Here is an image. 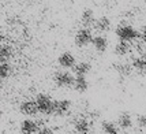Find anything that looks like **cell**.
Wrapping results in <instances>:
<instances>
[{
    "label": "cell",
    "instance_id": "cell-24",
    "mask_svg": "<svg viewBox=\"0 0 146 134\" xmlns=\"http://www.w3.org/2000/svg\"><path fill=\"white\" fill-rule=\"evenodd\" d=\"M139 36H141V38L143 40V41H146V25L141 29V33H139Z\"/></svg>",
    "mask_w": 146,
    "mask_h": 134
},
{
    "label": "cell",
    "instance_id": "cell-11",
    "mask_svg": "<svg viewBox=\"0 0 146 134\" xmlns=\"http://www.w3.org/2000/svg\"><path fill=\"white\" fill-rule=\"evenodd\" d=\"M92 44H93V47H94V49L97 52H105L107 48H108V40L104 36H96L93 38Z\"/></svg>",
    "mask_w": 146,
    "mask_h": 134
},
{
    "label": "cell",
    "instance_id": "cell-19",
    "mask_svg": "<svg viewBox=\"0 0 146 134\" xmlns=\"http://www.w3.org/2000/svg\"><path fill=\"white\" fill-rule=\"evenodd\" d=\"M101 129L104 134H117V126L115 125L113 122H108V121L101 122Z\"/></svg>",
    "mask_w": 146,
    "mask_h": 134
},
{
    "label": "cell",
    "instance_id": "cell-2",
    "mask_svg": "<svg viewBox=\"0 0 146 134\" xmlns=\"http://www.w3.org/2000/svg\"><path fill=\"white\" fill-rule=\"evenodd\" d=\"M36 103H37L38 111L41 114L45 115H51L53 114V100L48 95H44V93H40V95L36 97Z\"/></svg>",
    "mask_w": 146,
    "mask_h": 134
},
{
    "label": "cell",
    "instance_id": "cell-4",
    "mask_svg": "<svg viewBox=\"0 0 146 134\" xmlns=\"http://www.w3.org/2000/svg\"><path fill=\"white\" fill-rule=\"evenodd\" d=\"M55 82L60 88H68V86H74L75 78L67 71H59L55 74Z\"/></svg>",
    "mask_w": 146,
    "mask_h": 134
},
{
    "label": "cell",
    "instance_id": "cell-23",
    "mask_svg": "<svg viewBox=\"0 0 146 134\" xmlns=\"http://www.w3.org/2000/svg\"><path fill=\"white\" fill-rule=\"evenodd\" d=\"M37 134H55V133L52 131L51 129L42 127V129H40V130H38V133H37Z\"/></svg>",
    "mask_w": 146,
    "mask_h": 134
},
{
    "label": "cell",
    "instance_id": "cell-10",
    "mask_svg": "<svg viewBox=\"0 0 146 134\" xmlns=\"http://www.w3.org/2000/svg\"><path fill=\"white\" fill-rule=\"evenodd\" d=\"M111 26H112V22L108 17H100V18L96 21V25H94V29L97 32H101V33H105V32H109L111 30Z\"/></svg>",
    "mask_w": 146,
    "mask_h": 134
},
{
    "label": "cell",
    "instance_id": "cell-22",
    "mask_svg": "<svg viewBox=\"0 0 146 134\" xmlns=\"http://www.w3.org/2000/svg\"><path fill=\"white\" fill-rule=\"evenodd\" d=\"M137 125L141 129H146V115H138L137 116Z\"/></svg>",
    "mask_w": 146,
    "mask_h": 134
},
{
    "label": "cell",
    "instance_id": "cell-14",
    "mask_svg": "<svg viewBox=\"0 0 146 134\" xmlns=\"http://www.w3.org/2000/svg\"><path fill=\"white\" fill-rule=\"evenodd\" d=\"M74 88H75V90H76V92H79V93L86 92V90H88V88H89V82H88L86 77L76 75L75 77V82H74Z\"/></svg>",
    "mask_w": 146,
    "mask_h": 134
},
{
    "label": "cell",
    "instance_id": "cell-18",
    "mask_svg": "<svg viewBox=\"0 0 146 134\" xmlns=\"http://www.w3.org/2000/svg\"><path fill=\"white\" fill-rule=\"evenodd\" d=\"M11 56H13V47H11V45H7V44H3L1 48H0V59H1V63H3V62H7Z\"/></svg>",
    "mask_w": 146,
    "mask_h": 134
},
{
    "label": "cell",
    "instance_id": "cell-5",
    "mask_svg": "<svg viewBox=\"0 0 146 134\" xmlns=\"http://www.w3.org/2000/svg\"><path fill=\"white\" fill-rule=\"evenodd\" d=\"M40 130V125L34 119H25L21 123V133L22 134H37Z\"/></svg>",
    "mask_w": 146,
    "mask_h": 134
},
{
    "label": "cell",
    "instance_id": "cell-9",
    "mask_svg": "<svg viewBox=\"0 0 146 134\" xmlns=\"http://www.w3.org/2000/svg\"><path fill=\"white\" fill-rule=\"evenodd\" d=\"M96 15L93 13V10L90 8H86L82 11V15H81V23H82L83 27H90V26L96 25Z\"/></svg>",
    "mask_w": 146,
    "mask_h": 134
},
{
    "label": "cell",
    "instance_id": "cell-25",
    "mask_svg": "<svg viewBox=\"0 0 146 134\" xmlns=\"http://www.w3.org/2000/svg\"><path fill=\"white\" fill-rule=\"evenodd\" d=\"M145 51H146V45H145Z\"/></svg>",
    "mask_w": 146,
    "mask_h": 134
},
{
    "label": "cell",
    "instance_id": "cell-13",
    "mask_svg": "<svg viewBox=\"0 0 146 134\" xmlns=\"http://www.w3.org/2000/svg\"><path fill=\"white\" fill-rule=\"evenodd\" d=\"M117 123H119V127L123 130H127L133 126V119H131V115L128 112H121L117 118Z\"/></svg>",
    "mask_w": 146,
    "mask_h": 134
},
{
    "label": "cell",
    "instance_id": "cell-7",
    "mask_svg": "<svg viewBox=\"0 0 146 134\" xmlns=\"http://www.w3.org/2000/svg\"><path fill=\"white\" fill-rule=\"evenodd\" d=\"M57 62L59 64L63 67V69H74L75 67V57L72 53L70 52H63L60 56L57 57Z\"/></svg>",
    "mask_w": 146,
    "mask_h": 134
},
{
    "label": "cell",
    "instance_id": "cell-6",
    "mask_svg": "<svg viewBox=\"0 0 146 134\" xmlns=\"http://www.w3.org/2000/svg\"><path fill=\"white\" fill-rule=\"evenodd\" d=\"M21 111L26 116H36L40 112L36 100H25L21 103Z\"/></svg>",
    "mask_w": 146,
    "mask_h": 134
},
{
    "label": "cell",
    "instance_id": "cell-26",
    "mask_svg": "<svg viewBox=\"0 0 146 134\" xmlns=\"http://www.w3.org/2000/svg\"><path fill=\"white\" fill-rule=\"evenodd\" d=\"M145 134H146V133H145Z\"/></svg>",
    "mask_w": 146,
    "mask_h": 134
},
{
    "label": "cell",
    "instance_id": "cell-8",
    "mask_svg": "<svg viewBox=\"0 0 146 134\" xmlns=\"http://www.w3.org/2000/svg\"><path fill=\"white\" fill-rule=\"evenodd\" d=\"M71 108V101L70 100H55L53 103V114L56 115H64L67 114Z\"/></svg>",
    "mask_w": 146,
    "mask_h": 134
},
{
    "label": "cell",
    "instance_id": "cell-3",
    "mask_svg": "<svg viewBox=\"0 0 146 134\" xmlns=\"http://www.w3.org/2000/svg\"><path fill=\"white\" fill-rule=\"evenodd\" d=\"M93 34H92V30H90L89 27H82V29H79L75 34V44L78 47H86V45H89L93 43Z\"/></svg>",
    "mask_w": 146,
    "mask_h": 134
},
{
    "label": "cell",
    "instance_id": "cell-12",
    "mask_svg": "<svg viewBox=\"0 0 146 134\" xmlns=\"http://www.w3.org/2000/svg\"><path fill=\"white\" fill-rule=\"evenodd\" d=\"M75 130L78 134H90L92 125L88 119H78L75 122Z\"/></svg>",
    "mask_w": 146,
    "mask_h": 134
},
{
    "label": "cell",
    "instance_id": "cell-1",
    "mask_svg": "<svg viewBox=\"0 0 146 134\" xmlns=\"http://www.w3.org/2000/svg\"><path fill=\"white\" fill-rule=\"evenodd\" d=\"M116 36L119 38V41L131 43V41L139 37V33L137 32V29L131 25H120L116 29Z\"/></svg>",
    "mask_w": 146,
    "mask_h": 134
},
{
    "label": "cell",
    "instance_id": "cell-20",
    "mask_svg": "<svg viewBox=\"0 0 146 134\" xmlns=\"http://www.w3.org/2000/svg\"><path fill=\"white\" fill-rule=\"evenodd\" d=\"M115 69L123 77H128L131 74V66L128 63H116L115 64Z\"/></svg>",
    "mask_w": 146,
    "mask_h": 134
},
{
    "label": "cell",
    "instance_id": "cell-21",
    "mask_svg": "<svg viewBox=\"0 0 146 134\" xmlns=\"http://www.w3.org/2000/svg\"><path fill=\"white\" fill-rule=\"evenodd\" d=\"M11 73H13V66L10 63H7V62H3L1 67H0V75H1V78L4 79L7 77H10Z\"/></svg>",
    "mask_w": 146,
    "mask_h": 134
},
{
    "label": "cell",
    "instance_id": "cell-16",
    "mask_svg": "<svg viewBox=\"0 0 146 134\" xmlns=\"http://www.w3.org/2000/svg\"><path fill=\"white\" fill-rule=\"evenodd\" d=\"M133 67L138 71V73H146V56L141 55V56L134 57Z\"/></svg>",
    "mask_w": 146,
    "mask_h": 134
},
{
    "label": "cell",
    "instance_id": "cell-15",
    "mask_svg": "<svg viewBox=\"0 0 146 134\" xmlns=\"http://www.w3.org/2000/svg\"><path fill=\"white\" fill-rule=\"evenodd\" d=\"M90 70H92V66H90L89 62H81V63H76L75 67H74V71H75L76 75L86 77V74H89Z\"/></svg>",
    "mask_w": 146,
    "mask_h": 134
},
{
    "label": "cell",
    "instance_id": "cell-17",
    "mask_svg": "<svg viewBox=\"0 0 146 134\" xmlns=\"http://www.w3.org/2000/svg\"><path fill=\"white\" fill-rule=\"evenodd\" d=\"M128 51H130V44L126 43V41H119L117 44L115 45V55H117V56H124V55H127Z\"/></svg>",
    "mask_w": 146,
    "mask_h": 134
}]
</instances>
